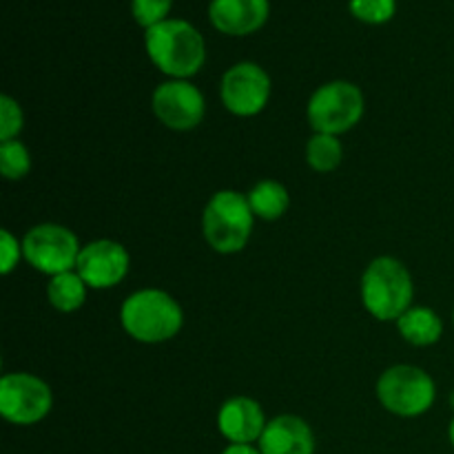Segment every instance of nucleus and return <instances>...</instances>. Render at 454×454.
I'll list each match as a JSON object with an SVG mask.
<instances>
[{
	"label": "nucleus",
	"instance_id": "nucleus-1",
	"mask_svg": "<svg viewBox=\"0 0 454 454\" xmlns=\"http://www.w3.org/2000/svg\"><path fill=\"white\" fill-rule=\"evenodd\" d=\"M145 47L151 62L171 80H189L207 60L202 34L182 18H167L145 31Z\"/></svg>",
	"mask_w": 454,
	"mask_h": 454
},
{
	"label": "nucleus",
	"instance_id": "nucleus-2",
	"mask_svg": "<svg viewBox=\"0 0 454 454\" xmlns=\"http://www.w3.org/2000/svg\"><path fill=\"white\" fill-rule=\"evenodd\" d=\"M120 324L124 333L140 344H162L182 331L184 313L167 291L142 288L124 300Z\"/></svg>",
	"mask_w": 454,
	"mask_h": 454
},
{
	"label": "nucleus",
	"instance_id": "nucleus-3",
	"mask_svg": "<svg viewBox=\"0 0 454 454\" xmlns=\"http://www.w3.org/2000/svg\"><path fill=\"white\" fill-rule=\"evenodd\" d=\"M415 284L412 275L397 257H375L362 275L364 309L380 322H397L412 309Z\"/></svg>",
	"mask_w": 454,
	"mask_h": 454
},
{
	"label": "nucleus",
	"instance_id": "nucleus-4",
	"mask_svg": "<svg viewBox=\"0 0 454 454\" xmlns=\"http://www.w3.org/2000/svg\"><path fill=\"white\" fill-rule=\"evenodd\" d=\"M253 222L255 215L247 195L239 191H217L204 208V239L215 253L233 255L251 239Z\"/></svg>",
	"mask_w": 454,
	"mask_h": 454
},
{
	"label": "nucleus",
	"instance_id": "nucleus-5",
	"mask_svg": "<svg viewBox=\"0 0 454 454\" xmlns=\"http://www.w3.org/2000/svg\"><path fill=\"white\" fill-rule=\"evenodd\" d=\"M364 109L366 102L357 84L348 80H333L315 89L306 106V118L315 133L340 137L341 133L357 127L364 118Z\"/></svg>",
	"mask_w": 454,
	"mask_h": 454
},
{
	"label": "nucleus",
	"instance_id": "nucleus-6",
	"mask_svg": "<svg viewBox=\"0 0 454 454\" xmlns=\"http://www.w3.org/2000/svg\"><path fill=\"white\" fill-rule=\"evenodd\" d=\"M377 399L388 412L397 417H421L437 399L434 381L424 368L397 364L381 372L377 380Z\"/></svg>",
	"mask_w": 454,
	"mask_h": 454
},
{
	"label": "nucleus",
	"instance_id": "nucleus-7",
	"mask_svg": "<svg viewBox=\"0 0 454 454\" xmlns=\"http://www.w3.org/2000/svg\"><path fill=\"white\" fill-rule=\"evenodd\" d=\"M20 242L27 264L49 278L75 270L78 255L82 251L74 231L62 224H53V222H44L29 229Z\"/></svg>",
	"mask_w": 454,
	"mask_h": 454
},
{
	"label": "nucleus",
	"instance_id": "nucleus-8",
	"mask_svg": "<svg viewBox=\"0 0 454 454\" xmlns=\"http://www.w3.org/2000/svg\"><path fill=\"white\" fill-rule=\"evenodd\" d=\"M53 408L47 381L29 372H9L0 380V412L13 426L40 424Z\"/></svg>",
	"mask_w": 454,
	"mask_h": 454
},
{
	"label": "nucleus",
	"instance_id": "nucleus-9",
	"mask_svg": "<svg viewBox=\"0 0 454 454\" xmlns=\"http://www.w3.org/2000/svg\"><path fill=\"white\" fill-rule=\"evenodd\" d=\"M220 98L224 109L239 118L262 114L270 98V75L255 62H238L222 75Z\"/></svg>",
	"mask_w": 454,
	"mask_h": 454
},
{
	"label": "nucleus",
	"instance_id": "nucleus-10",
	"mask_svg": "<svg viewBox=\"0 0 454 454\" xmlns=\"http://www.w3.org/2000/svg\"><path fill=\"white\" fill-rule=\"evenodd\" d=\"M151 109L160 124L171 131H191L204 120L207 100L189 80H167L155 87L151 96Z\"/></svg>",
	"mask_w": 454,
	"mask_h": 454
},
{
	"label": "nucleus",
	"instance_id": "nucleus-11",
	"mask_svg": "<svg viewBox=\"0 0 454 454\" xmlns=\"http://www.w3.org/2000/svg\"><path fill=\"white\" fill-rule=\"evenodd\" d=\"M131 257L129 251L115 239H93L84 244L78 255L75 273L84 279L89 288L93 291H105L114 288L127 278Z\"/></svg>",
	"mask_w": 454,
	"mask_h": 454
},
{
	"label": "nucleus",
	"instance_id": "nucleus-12",
	"mask_svg": "<svg viewBox=\"0 0 454 454\" xmlns=\"http://www.w3.org/2000/svg\"><path fill=\"white\" fill-rule=\"evenodd\" d=\"M266 415L251 397H231L217 412V430L229 443H257L266 428Z\"/></svg>",
	"mask_w": 454,
	"mask_h": 454
},
{
	"label": "nucleus",
	"instance_id": "nucleus-13",
	"mask_svg": "<svg viewBox=\"0 0 454 454\" xmlns=\"http://www.w3.org/2000/svg\"><path fill=\"white\" fill-rule=\"evenodd\" d=\"M269 0H211L208 18L213 27L229 35H248L269 20Z\"/></svg>",
	"mask_w": 454,
	"mask_h": 454
},
{
	"label": "nucleus",
	"instance_id": "nucleus-14",
	"mask_svg": "<svg viewBox=\"0 0 454 454\" xmlns=\"http://www.w3.org/2000/svg\"><path fill=\"white\" fill-rule=\"evenodd\" d=\"M257 446L262 454H315V433L301 417L278 415L269 419Z\"/></svg>",
	"mask_w": 454,
	"mask_h": 454
},
{
	"label": "nucleus",
	"instance_id": "nucleus-15",
	"mask_svg": "<svg viewBox=\"0 0 454 454\" xmlns=\"http://www.w3.org/2000/svg\"><path fill=\"white\" fill-rule=\"evenodd\" d=\"M397 331L408 344L424 348V346H433L442 340L443 322L433 309L412 306L397 319Z\"/></svg>",
	"mask_w": 454,
	"mask_h": 454
},
{
	"label": "nucleus",
	"instance_id": "nucleus-16",
	"mask_svg": "<svg viewBox=\"0 0 454 454\" xmlns=\"http://www.w3.org/2000/svg\"><path fill=\"white\" fill-rule=\"evenodd\" d=\"M248 204L253 208V215L264 222H275L286 215L291 207V195L288 189L278 180H262L248 191Z\"/></svg>",
	"mask_w": 454,
	"mask_h": 454
},
{
	"label": "nucleus",
	"instance_id": "nucleus-17",
	"mask_svg": "<svg viewBox=\"0 0 454 454\" xmlns=\"http://www.w3.org/2000/svg\"><path fill=\"white\" fill-rule=\"evenodd\" d=\"M89 286L75 270L53 275L47 284V300L60 313H75L87 301Z\"/></svg>",
	"mask_w": 454,
	"mask_h": 454
},
{
	"label": "nucleus",
	"instance_id": "nucleus-18",
	"mask_svg": "<svg viewBox=\"0 0 454 454\" xmlns=\"http://www.w3.org/2000/svg\"><path fill=\"white\" fill-rule=\"evenodd\" d=\"M344 160V146L340 137L328 136V133H313V137L306 145V162L313 171L331 173Z\"/></svg>",
	"mask_w": 454,
	"mask_h": 454
},
{
	"label": "nucleus",
	"instance_id": "nucleus-19",
	"mask_svg": "<svg viewBox=\"0 0 454 454\" xmlns=\"http://www.w3.org/2000/svg\"><path fill=\"white\" fill-rule=\"evenodd\" d=\"M31 171V153L20 140L0 142V173L4 180L18 182Z\"/></svg>",
	"mask_w": 454,
	"mask_h": 454
},
{
	"label": "nucleus",
	"instance_id": "nucleus-20",
	"mask_svg": "<svg viewBox=\"0 0 454 454\" xmlns=\"http://www.w3.org/2000/svg\"><path fill=\"white\" fill-rule=\"evenodd\" d=\"M348 9L366 25H384L397 12V0H350Z\"/></svg>",
	"mask_w": 454,
	"mask_h": 454
},
{
	"label": "nucleus",
	"instance_id": "nucleus-21",
	"mask_svg": "<svg viewBox=\"0 0 454 454\" xmlns=\"http://www.w3.org/2000/svg\"><path fill=\"white\" fill-rule=\"evenodd\" d=\"M22 127H25V114L18 100H13L12 96H0V142L18 140Z\"/></svg>",
	"mask_w": 454,
	"mask_h": 454
},
{
	"label": "nucleus",
	"instance_id": "nucleus-22",
	"mask_svg": "<svg viewBox=\"0 0 454 454\" xmlns=\"http://www.w3.org/2000/svg\"><path fill=\"white\" fill-rule=\"evenodd\" d=\"M171 4L173 0H131V13L137 25L149 29V27L167 20Z\"/></svg>",
	"mask_w": 454,
	"mask_h": 454
},
{
	"label": "nucleus",
	"instance_id": "nucleus-23",
	"mask_svg": "<svg viewBox=\"0 0 454 454\" xmlns=\"http://www.w3.org/2000/svg\"><path fill=\"white\" fill-rule=\"evenodd\" d=\"M20 260L22 242H18V238H13L12 231L3 229L0 231V270H3V275L12 273Z\"/></svg>",
	"mask_w": 454,
	"mask_h": 454
},
{
	"label": "nucleus",
	"instance_id": "nucleus-24",
	"mask_svg": "<svg viewBox=\"0 0 454 454\" xmlns=\"http://www.w3.org/2000/svg\"><path fill=\"white\" fill-rule=\"evenodd\" d=\"M222 454H262V450L260 446H253V443H229Z\"/></svg>",
	"mask_w": 454,
	"mask_h": 454
},
{
	"label": "nucleus",
	"instance_id": "nucleus-25",
	"mask_svg": "<svg viewBox=\"0 0 454 454\" xmlns=\"http://www.w3.org/2000/svg\"><path fill=\"white\" fill-rule=\"evenodd\" d=\"M448 439H450L452 448H454V419L450 421V428H448Z\"/></svg>",
	"mask_w": 454,
	"mask_h": 454
},
{
	"label": "nucleus",
	"instance_id": "nucleus-26",
	"mask_svg": "<svg viewBox=\"0 0 454 454\" xmlns=\"http://www.w3.org/2000/svg\"><path fill=\"white\" fill-rule=\"evenodd\" d=\"M450 406L454 408V390H452V395H450Z\"/></svg>",
	"mask_w": 454,
	"mask_h": 454
},
{
	"label": "nucleus",
	"instance_id": "nucleus-27",
	"mask_svg": "<svg viewBox=\"0 0 454 454\" xmlns=\"http://www.w3.org/2000/svg\"><path fill=\"white\" fill-rule=\"evenodd\" d=\"M452 319H454V313H452Z\"/></svg>",
	"mask_w": 454,
	"mask_h": 454
}]
</instances>
